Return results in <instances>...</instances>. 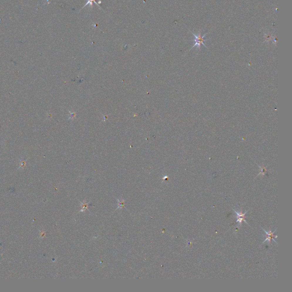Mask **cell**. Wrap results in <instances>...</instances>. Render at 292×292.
Masks as SVG:
<instances>
[{
	"mask_svg": "<svg viewBox=\"0 0 292 292\" xmlns=\"http://www.w3.org/2000/svg\"><path fill=\"white\" fill-rule=\"evenodd\" d=\"M191 33L193 35V36L195 37V39H194L195 43H194L193 46L192 47L191 49L195 48V47H196L198 49H200L201 45H203L204 47L207 48V46H206L205 44L204 43V42L205 41L208 40V39H205V37L208 34V33L204 34L203 36L201 35V34H200V32H199L198 34H195V33H193L192 31H191ZM191 49H190V50H191Z\"/></svg>",
	"mask_w": 292,
	"mask_h": 292,
	"instance_id": "cell-1",
	"label": "cell"
},
{
	"mask_svg": "<svg viewBox=\"0 0 292 292\" xmlns=\"http://www.w3.org/2000/svg\"><path fill=\"white\" fill-rule=\"evenodd\" d=\"M233 210L234 211V212H235V213H236V218H237V221H236V222H239V226H240V225H241V224H242V222H245V223H247V224H248V222H247V221L245 220V219L246 218L245 215L247 214V211L245 212L244 213H242V212H239L236 211V210Z\"/></svg>",
	"mask_w": 292,
	"mask_h": 292,
	"instance_id": "cell-2",
	"label": "cell"
},
{
	"mask_svg": "<svg viewBox=\"0 0 292 292\" xmlns=\"http://www.w3.org/2000/svg\"><path fill=\"white\" fill-rule=\"evenodd\" d=\"M262 229L264 230V231L265 232V233H266V239L264 240V242H263V243L265 242H266V241H268L270 243L271 242V240H273L274 242H275L277 244V242H276V241L274 239V237H275V238H277V236H276H276H274V232L276 231L277 229H276L274 232H271V231H269V232H266V231H265L264 228H262Z\"/></svg>",
	"mask_w": 292,
	"mask_h": 292,
	"instance_id": "cell-3",
	"label": "cell"
},
{
	"mask_svg": "<svg viewBox=\"0 0 292 292\" xmlns=\"http://www.w3.org/2000/svg\"><path fill=\"white\" fill-rule=\"evenodd\" d=\"M97 1H99V0H87V3L86 4V5L83 6V8H85V6H86L87 5H88L89 4H90V5L91 6H92V4H93V3L96 4V5H97V6H99V4H98V3L97 2Z\"/></svg>",
	"mask_w": 292,
	"mask_h": 292,
	"instance_id": "cell-4",
	"label": "cell"
}]
</instances>
